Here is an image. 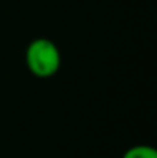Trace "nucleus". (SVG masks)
Returning <instances> with one entry per match:
<instances>
[{
    "instance_id": "nucleus-2",
    "label": "nucleus",
    "mask_w": 157,
    "mask_h": 158,
    "mask_svg": "<svg viewBox=\"0 0 157 158\" xmlns=\"http://www.w3.org/2000/svg\"><path fill=\"white\" fill-rule=\"evenodd\" d=\"M122 158H157V151L148 144H136L131 146Z\"/></svg>"
},
{
    "instance_id": "nucleus-1",
    "label": "nucleus",
    "mask_w": 157,
    "mask_h": 158,
    "mask_svg": "<svg viewBox=\"0 0 157 158\" xmlns=\"http://www.w3.org/2000/svg\"><path fill=\"white\" fill-rule=\"evenodd\" d=\"M25 61L28 71L37 78H50L62 66V52L59 46L45 37L34 39L26 46Z\"/></svg>"
}]
</instances>
